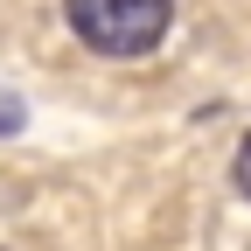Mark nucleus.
<instances>
[{
  "label": "nucleus",
  "instance_id": "1",
  "mask_svg": "<svg viewBox=\"0 0 251 251\" xmlns=\"http://www.w3.org/2000/svg\"><path fill=\"white\" fill-rule=\"evenodd\" d=\"M77 42L98 56H147L153 42L168 35L175 0H63Z\"/></svg>",
  "mask_w": 251,
  "mask_h": 251
},
{
  "label": "nucleus",
  "instance_id": "2",
  "mask_svg": "<svg viewBox=\"0 0 251 251\" xmlns=\"http://www.w3.org/2000/svg\"><path fill=\"white\" fill-rule=\"evenodd\" d=\"M230 175H237V188L251 196V133H244V147H237V168H230Z\"/></svg>",
  "mask_w": 251,
  "mask_h": 251
}]
</instances>
